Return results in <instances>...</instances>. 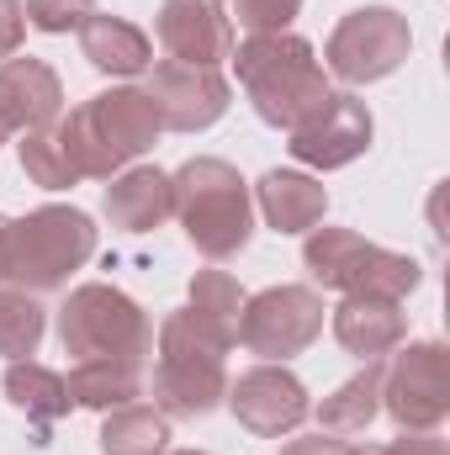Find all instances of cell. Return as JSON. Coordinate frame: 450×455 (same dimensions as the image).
<instances>
[{
	"instance_id": "6da1fadb",
	"label": "cell",
	"mask_w": 450,
	"mask_h": 455,
	"mask_svg": "<svg viewBox=\"0 0 450 455\" xmlns=\"http://www.w3.org/2000/svg\"><path fill=\"white\" fill-rule=\"evenodd\" d=\"M238 64V85L244 96L254 101V112L265 116L270 127H308L313 116L329 112L334 91H329V75L313 53L308 37H292V32H265V37H249L238 43L233 53Z\"/></svg>"
},
{
	"instance_id": "7a4b0ae2",
	"label": "cell",
	"mask_w": 450,
	"mask_h": 455,
	"mask_svg": "<svg viewBox=\"0 0 450 455\" xmlns=\"http://www.w3.org/2000/svg\"><path fill=\"white\" fill-rule=\"evenodd\" d=\"M96 254V223L75 207H37L27 218H0V281L16 291H59Z\"/></svg>"
},
{
	"instance_id": "3957f363",
	"label": "cell",
	"mask_w": 450,
	"mask_h": 455,
	"mask_svg": "<svg viewBox=\"0 0 450 455\" xmlns=\"http://www.w3.org/2000/svg\"><path fill=\"white\" fill-rule=\"evenodd\" d=\"M53 132H59L69 164L80 170V180L85 175L91 180H112L127 159H138L143 148H154V138L165 132V122L154 112L149 91L122 85V91H101L85 107H75L69 116H59Z\"/></svg>"
},
{
	"instance_id": "277c9868",
	"label": "cell",
	"mask_w": 450,
	"mask_h": 455,
	"mask_svg": "<svg viewBox=\"0 0 450 455\" xmlns=\"http://www.w3.org/2000/svg\"><path fill=\"white\" fill-rule=\"evenodd\" d=\"M228 344L197 323L191 307L159 323V365H154V403L165 419H207L228 397Z\"/></svg>"
},
{
	"instance_id": "5b68a950",
	"label": "cell",
	"mask_w": 450,
	"mask_h": 455,
	"mask_svg": "<svg viewBox=\"0 0 450 455\" xmlns=\"http://www.w3.org/2000/svg\"><path fill=\"white\" fill-rule=\"evenodd\" d=\"M170 196H175V218L186 228V238L207 259H233L249 243L254 207H249V186L233 164H223V159L181 164L170 175Z\"/></svg>"
},
{
	"instance_id": "8992f818",
	"label": "cell",
	"mask_w": 450,
	"mask_h": 455,
	"mask_svg": "<svg viewBox=\"0 0 450 455\" xmlns=\"http://www.w3.org/2000/svg\"><path fill=\"white\" fill-rule=\"evenodd\" d=\"M59 339L75 360H122V365H149L154 355V323L149 313L117 291V286H75L69 302L59 307Z\"/></svg>"
},
{
	"instance_id": "52a82bcc",
	"label": "cell",
	"mask_w": 450,
	"mask_h": 455,
	"mask_svg": "<svg viewBox=\"0 0 450 455\" xmlns=\"http://www.w3.org/2000/svg\"><path fill=\"white\" fill-rule=\"evenodd\" d=\"M302 265L313 270L318 286L344 291V297H398L403 302L419 286V259L366 243L350 228H313L302 243Z\"/></svg>"
},
{
	"instance_id": "ba28073f",
	"label": "cell",
	"mask_w": 450,
	"mask_h": 455,
	"mask_svg": "<svg viewBox=\"0 0 450 455\" xmlns=\"http://www.w3.org/2000/svg\"><path fill=\"white\" fill-rule=\"evenodd\" d=\"M408 48H414L408 16H398L392 5H366L334 27L324 59L344 85H371V80H387L408 59Z\"/></svg>"
},
{
	"instance_id": "9c48e42d",
	"label": "cell",
	"mask_w": 450,
	"mask_h": 455,
	"mask_svg": "<svg viewBox=\"0 0 450 455\" xmlns=\"http://www.w3.org/2000/svg\"><path fill=\"white\" fill-rule=\"evenodd\" d=\"M318 334H324V297L313 286H270L260 297H244L238 344L249 355L286 360V355H302Z\"/></svg>"
},
{
	"instance_id": "30bf717a",
	"label": "cell",
	"mask_w": 450,
	"mask_h": 455,
	"mask_svg": "<svg viewBox=\"0 0 450 455\" xmlns=\"http://www.w3.org/2000/svg\"><path fill=\"white\" fill-rule=\"evenodd\" d=\"M382 408L403 429H440L450 413V349L435 339L408 344L387 360L382 376Z\"/></svg>"
},
{
	"instance_id": "8fae6325",
	"label": "cell",
	"mask_w": 450,
	"mask_h": 455,
	"mask_svg": "<svg viewBox=\"0 0 450 455\" xmlns=\"http://www.w3.org/2000/svg\"><path fill=\"white\" fill-rule=\"evenodd\" d=\"M228 408H233V419L249 429V435H260V440H281V435H292L313 408H308V387L286 371V365H254V371H244L233 387H228Z\"/></svg>"
},
{
	"instance_id": "7c38bea8",
	"label": "cell",
	"mask_w": 450,
	"mask_h": 455,
	"mask_svg": "<svg viewBox=\"0 0 450 455\" xmlns=\"http://www.w3.org/2000/svg\"><path fill=\"white\" fill-rule=\"evenodd\" d=\"M154 37L175 64L218 69L223 59H233V21H228L223 0H165Z\"/></svg>"
},
{
	"instance_id": "4fadbf2b",
	"label": "cell",
	"mask_w": 450,
	"mask_h": 455,
	"mask_svg": "<svg viewBox=\"0 0 450 455\" xmlns=\"http://www.w3.org/2000/svg\"><path fill=\"white\" fill-rule=\"evenodd\" d=\"M149 101L165 127L175 132H202L228 112V80L218 69H202V64H175L165 59L149 80Z\"/></svg>"
},
{
	"instance_id": "5bb4252c",
	"label": "cell",
	"mask_w": 450,
	"mask_h": 455,
	"mask_svg": "<svg viewBox=\"0 0 450 455\" xmlns=\"http://www.w3.org/2000/svg\"><path fill=\"white\" fill-rule=\"evenodd\" d=\"M286 148H292V159H302L313 170H344V164H355L371 148V112H366V101L334 96L329 112L313 116L308 127H297Z\"/></svg>"
},
{
	"instance_id": "9a60e30c",
	"label": "cell",
	"mask_w": 450,
	"mask_h": 455,
	"mask_svg": "<svg viewBox=\"0 0 450 455\" xmlns=\"http://www.w3.org/2000/svg\"><path fill=\"white\" fill-rule=\"evenodd\" d=\"M0 112L11 132H43L64 116V85L43 59H0Z\"/></svg>"
},
{
	"instance_id": "2e32d148",
	"label": "cell",
	"mask_w": 450,
	"mask_h": 455,
	"mask_svg": "<svg viewBox=\"0 0 450 455\" xmlns=\"http://www.w3.org/2000/svg\"><path fill=\"white\" fill-rule=\"evenodd\" d=\"M403 334H408V318H403L398 297H344L334 307V339L360 360L392 355Z\"/></svg>"
},
{
	"instance_id": "e0dca14e",
	"label": "cell",
	"mask_w": 450,
	"mask_h": 455,
	"mask_svg": "<svg viewBox=\"0 0 450 455\" xmlns=\"http://www.w3.org/2000/svg\"><path fill=\"white\" fill-rule=\"evenodd\" d=\"M254 191H260L265 223L276 233H313L329 212V191L313 175H297V170H270Z\"/></svg>"
},
{
	"instance_id": "ac0fdd59",
	"label": "cell",
	"mask_w": 450,
	"mask_h": 455,
	"mask_svg": "<svg viewBox=\"0 0 450 455\" xmlns=\"http://www.w3.org/2000/svg\"><path fill=\"white\" fill-rule=\"evenodd\" d=\"M107 218L117 228H127V233H149V228H159L165 218H175L170 175L165 170H149V164L117 175L112 186H107Z\"/></svg>"
},
{
	"instance_id": "d6986e66",
	"label": "cell",
	"mask_w": 450,
	"mask_h": 455,
	"mask_svg": "<svg viewBox=\"0 0 450 455\" xmlns=\"http://www.w3.org/2000/svg\"><path fill=\"white\" fill-rule=\"evenodd\" d=\"M80 53L101 69V75H143L154 64V43L143 27L122 21V16H91L80 27Z\"/></svg>"
},
{
	"instance_id": "ffe728a7",
	"label": "cell",
	"mask_w": 450,
	"mask_h": 455,
	"mask_svg": "<svg viewBox=\"0 0 450 455\" xmlns=\"http://www.w3.org/2000/svg\"><path fill=\"white\" fill-rule=\"evenodd\" d=\"M382 376H387V355H382V360H366V371H355L334 397H324V408H318V435H334V440L366 435V424L382 413Z\"/></svg>"
},
{
	"instance_id": "44dd1931",
	"label": "cell",
	"mask_w": 450,
	"mask_h": 455,
	"mask_svg": "<svg viewBox=\"0 0 450 455\" xmlns=\"http://www.w3.org/2000/svg\"><path fill=\"white\" fill-rule=\"evenodd\" d=\"M5 397H11V408H21V413L37 424V435H48V429L75 408L64 376L48 371V365H37V360H11V371H5Z\"/></svg>"
},
{
	"instance_id": "7402d4cb",
	"label": "cell",
	"mask_w": 450,
	"mask_h": 455,
	"mask_svg": "<svg viewBox=\"0 0 450 455\" xmlns=\"http://www.w3.org/2000/svg\"><path fill=\"white\" fill-rule=\"evenodd\" d=\"M69 403L80 408H96V413H112L143 397V365H122V360H75L69 371Z\"/></svg>"
},
{
	"instance_id": "603a6c76",
	"label": "cell",
	"mask_w": 450,
	"mask_h": 455,
	"mask_svg": "<svg viewBox=\"0 0 450 455\" xmlns=\"http://www.w3.org/2000/svg\"><path fill=\"white\" fill-rule=\"evenodd\" d=\"M170 451V419L159 408L127 403L112 408L101 424V455H165Z\"/></svg>"
},
{
	"instance_id": "cb8c5ba5",
	"label": "cell",
	"mask_w": 450,
	"mask_h": 455,
	"mask_svg": "<svg viewBox=\"0 0 450 455\" xmlns=\"http://www.w3.org/2000/svg\"><path fill=\"white\" fill-rule=\"evenodd\" d=\"M191 313L202 329H213L233 349L238 344V318H244V286L228 270H197L191 275Z\"/></svg>"
},
{
	"instance_id": "d4e9b609",
	"label": "cell",
	"mask_w": 450,
	"mask_h": 455,
	"mask_svg": "<svg viewBox=\"0 0 450 455\" xmlns=\"http://www.w3.org/2000/svg\"><path fill=\"white\" fill-rule=\"evenodd\" d=\"M48 329V313L32 291H16V286H0V355L5 360H27Z\"/></svg>"
},
{
	"instance_id": "484cf974",
	"label": "cell",
	"mask_w": 450,
	"mask_h": 455,
	"mask_svg": "<svg viewBox=\"0 0 450 455\" xmlns=\"http://www.w3.org/2000/svg\"><path fill=\"white\" fill-rule=\"evenodd\" d=\"M16 154H21L27 180H32V186H43V191H69V186L80 180V170L69 164V154H64V143H59V132H53V127H43V132H21Z\"/></svg>"
},
{
	"instance_id": "4316f807",
	"label": "cell",
	"mask_w": 450,
	"mask_h": 455,
	"mask_svg": "<svg viewBox=\"0 0 450 455\" xmlns=\"http://www.w3.org/2000/svg\"><path fill=\"white\" fill-rule=\"evenodd\" d=\"M96 16V0H27V21L37 32H80Z\"/></svg>"
},
{
	"instance_id": "83f0119b",
	"label": "cell",
	"mask_w": 450,
	"mask_h": 455,
	"mask_svg": "<svg viewBox=\"0 0 450 455\" xmlns=\"http://www.w3.org/2000/svg\"><path fill=\"white\" fill-rule=\"evenodd\" d=\"M302 11V0H233V16L249 37H265V32H286L292 16Z\"/></svg>"
},
{
	"instance_id": "f1b7e54d",
	"label": "cell",
	"mask_w": 450,
	"mask_h": 455,
	"mask_svg": "<svg viewBox=\"0 0 450 455\" xmlns=\"http://www.w3.org/2000/svg\"><path fill=\"white\" fill-rule=\"evenodd\" d=\"M382 455H450V445L440 440V429H403V440L382 445Z\"/></svg>"
},
{
	"instance_id": "f546056e",
	"label": "cell",
	"mask_w": 450,
	"mask_h": 455,
	"mask_svg": "<svg viewBox=\"0 0 450 455\" xmlns=\"http://www.w3.org/2000/svg\"><path fill=\"white\" fill-rule=\"evenodd\" d=\"M21 32H27V5L21 0H0V59H11L21 48Z\"/></svg>"
},
{
	"instance_id": "4dcf8cb0",
	"label": "cell",
	"mask_w": 450,
	"mask_h": 455,
	"mask_svg": "<svg viewBox=\"0 0 450 455\" xmlns=\"http://www.w3.org/2000/svg\"><path fill=\"white\" fill-rule=\"evenodd\" d=\"M281 455H344V445L334 435H313V440H292Z\"/></svg>"
},
{
	"instance_id": "1f68e13d",
	"label": "cell",
	"mask_w": 450,
	"mask_h": 455,
	"mask_svg": "<svg viewBox=\"0 0 450 455\" xmlns=\"http://www.w3.org/2000/svg\"><path fill=\"white\" fill-rule=\"evenodd\" d=\"M344 455H382V445H344Z\"/></svg>"
},
{
	"instance_id": "d6a6232c",
	"label": "cell",
	"mask_w": 450,
	"mask_h": 455,
	"mask_svg": "<svg viewBox=\"0 0 450 455\" xmlns=\"http://www.w3.org/2000/svg\"><path fill=\"white\" fill-rule=\"evenodd\" d=\"M5 138H11V122H5V112H0V143H5Z\"/></svg>"
},
{
	"instance_id": "836d02e7",
	"label": "cell",
	"mask_w": 450,
	"mask_h": 455,
	"mask_svg": "<svg viewBox=\"0 0 450 455\" xmlns=\"http://www.w3.org/2000/svg\"><path fill=\"white\" fill-rule=\"evenodd\" d=\"M165 455H207V451H165Z\"/></svg>"
}]
</instances>
